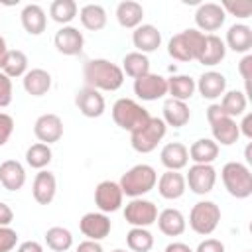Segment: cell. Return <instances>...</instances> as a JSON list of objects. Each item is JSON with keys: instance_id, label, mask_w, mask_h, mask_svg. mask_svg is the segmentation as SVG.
Returning a JSON list of instances; mask_svg holds the SVG:
<instances>
[{"instance_id": "cell-1", "label": "cell", "mask_w": 252, "mask_h": 252, "mask_svg": "<svg viewBox=\"0 0 252 252\" xmlns=\"http://www.w3.org/2000/svg\"><path fill=\"white\" fill-rule=\"evenodd\" d=\"M83 77L87 87L94 89V91H118L124 85V73L120 69V65L112 63L110 59H89L83 67Z\"/></svg>"}, {"instance_id": "cell-2", "label": "cell", "mask_w": 252, "mask_h": 252, "mask_svg": "<svg viewBox=\"0 0 252 252\" xmlns=\"http://www.w3.org/2000/svg\"><path fill=\"white\" fill-rule=\"evenodd\" d=\"M205 37L207 33L197 28L183 30L167 41V53L177 61H197L205 47Z\"/></svg>"}, {"instance_id": "cell-3", "label": "cell", "mask_w": 252, "mask_h": 252, "mask_svg": "<svg viewBox=\"0 0 252 252\" xmlns=\"http://www.w3.org/2000/svg\"><path fill=\"white\" fill-rule=\"evenodd\" d=\"M156 183H158V173L148 163H138V165L130 167L126 173H122V177L118 181L122 193L130 199L144 197L146 193H150L156 187Z\"/></svg>"}, {"instance_id": "cell-4", "label": "cell", "mask_w": 252, "mask_h": 252, "mask_svg": "<svg viewBox=\"0 0 252 252\" xmlns=\"http://www.w3.org/2000/svg\"><path fill=\"white\" fill-rule=\"evenodd\" d=\"M220 179L228 195L236 199H248L252 195V173L242 161H226L220 169Z\"/></svg>"}, {"instance_id": "cell-5", "label": "cell", "mask_w": 252, "mask_h": 252, "mask_svg": "<svg viewBox=\"0 0 252 252\" xmlns=\"http://www.w3.org/2000/svg\"><path fill=\"white\" fill-rule=\"evenodd\" d=\"M150 118H152V114L134 98H118L112 104V120L122 130L134 132V130L142 128Z\"/></svg>"}, {"instance_id": "cell-6", "label": "cell", "mask_w": 252, "mask_h": 252, "mask_svg": "<svg viewBox=\"0 0 252 252\" xmlns=\"http://www.w3.org/2000/svg\"><path fill=\"white\" fill-rule=\"evenodd\" d=\"M207 122L213 132V140L220 146H232L240 138V130L234 118L226 116L219 102L209 104L207 108Z\"/></svg>"}, {"instance_id": "cell-7", "label": "cell", "mask_w": 252, "mask_h": 252, "mask_svg": "<svg viewBox=\"0 0 252 252\" xmlns=\"http://www.w3.org/2000/svg\"><path fill=\"white\" fill-rule=\"evenodd\" d=\"M165 132H167L165 122L158 116H152L142 128L130 132V144L138 154H150L163 140Z\"/></svg>"}, {"instance_id": "cell-8", "label": "cell", "mask_w": 252, "mask_h": 252, "mask_svg": "<svg viewBox=\"0 0 252 252\" xmlns=\"http://www.w3.org/2000/svg\"><path fill=\"white\" fill-rule=\"evenodd\" d=\"M220 222V209L213 201H199L189 213V226L201 236H209Z\"/></svg>"}, {"instance_id": "cell-9", "label": "cell", "mask_w": 252, "mask_h": 252, "mask_svg": "<svg viewBox=\"0 0 252 252\" xmlns=\"http://www.w3.org/2000/svg\"><path fill=\"white\" fill-rule=\"evenodd\" d=\"M124 219L132 226L148 228L150 224H154L158 220V207L154 205V201H148L142 197L130 199L124 207Z\"/></svg>"}, {"instance_id": "cell-10", "label": "cell", "mask_w": 252, "mask_h": 252, "mask_svg": "<svg viewBox=\"0 0 252 252\" xmlns=\"http://www.w3.org/2000/svg\"><path fill=\"white\" fill-rule=\"evenodd\" d=\"M217 183V169L213 163H193L185 175V185L195 195H207L215 189Z\"/></svg>"}, {"instance_id": "cell-11", "label": "cell", "mask_w": 252, "mask_h": 252, "mask_svg": "<svg viewBox=\"0 0 252 252\" xmlns=\"http://www.w3.org/2000/svg\"><path fill=\"white\" fill-rule=\"evenodd\" d=\"M124 201V193L118 185V181H100L94 189V205L98 207L100 213L108 215V213H116L122 207Z\"/></svg>"}, {"instance_id": "cell-12", "label": "cell", "mask_w": 252, "mask_h": 252, "mask_svg": "<svg viewBox=\"0 0 252 252\" xmlns=\"http://www.w3.org/2000/svg\"><path fill=\"white\" fill-rule=\"evenodd\" d=\"M134 94L146 102L163 98L167 94V79L158 73H148L140 79H134Z\"/></svg>"}, {"instance_id": "cell-13", "label": "cell", "mask_w": 252, "mask_h": 252, "mask_svg": "<svg viewBox=\"0 0 252 252\" xmlns=\"http://www.w3.org/2000/svg\"><path fill=\"white\" fill-rule=\"evenodd\" d=\"M110 228H112V222H110L108 215H104L100 211L85 213L79 220V230L83 232V236H87V240L100 242L102 238H106L110 234Z\"/></svg>"}, {"instance_id": "cell-14", "label": "cell", "mask_w": 252, "mask_h": 252, "mask_svg": "<svg viewBox=\"0 0 252 252\" xmlns=\"http://www.w3.org/2000/svg\"><path fill=\"white\" fill-rule=\"evenodd\" d=\"M224 20H226V14L220 8V4H217V2L199 4V8L195 10V24H197V30L203 33L220 30Z\"/></svg>"}, {"instance_id": "cell-15", "label": "cell", "mask_w": 252, "mask_h": 252, "mask_svg": "<svg viewBox=\"0 0 252 252\" xmlns=\"http://www.w3.org/2000/svg\"><path fill=\"white\" fill-rule=\"evenodd\" d=\"M33 134L41 144H55L63 136V120L53 112L41 114L33 124Z\"/></svg>"}, {"instance_id": "cell-16", "label": "cell", "mask_w": 252, "mask_h": 252, "mask_svg": "<svg viewBox=\"0 0 252 252\" xmlns=\"http://www.w3.org/2000/svg\"><path fill=\"white\" fill-rule=\"evenodd\" d=\"M53 43H55V47H57L59 53L73 57V55H79L83 51L85 37H83V33L75 26H61L57 30L55 37H53Z\"/></svg>"}, {"instance_id": "cell-17", "label": "cell", "mask_w": 252, "mask_h": 252, "mask_svg": "<svg viewBox=\"0 0 252 252\" xmlns=\"http://www.w3.org/2000/svg\"><path fill=\"white\" fill-rule=\"evenodd\" d=\"M75 104H77L79 112H81L83 116H87V118H98V116H102L104 110H106L104 96H102L98 91L91 89V87H83V89L77 93Z\"/></svg>"}, {"instance_id": "cell-18", "label": "cell", "mask_w": 252, "mask_h": 252, "mask_svg": "<svg viewBox=\"0 0 252 252\" xmlns=\"http://www.w3.org/2000/svg\"><path fill=\"white\" fill-rule=\"evenodd\" d=\"M195 87L199 94L207 100H217L226 93V77L219 71H205L197 81Z\"/></svg>"}, {"instance_id": "cell-19", "label": "cell", "mask_w": 252, "mask_h": 252, "mask_svg": "<svg viewBox=\"0 0 252 252\" xmlns=\"http://www.w3.org/2000/svg\"><path fill=\"white\" fill-rule=\"evenodd\" d=\"M132 43H134L136 51L148 55L161 45V32L152 24H140L132 32Z\"/></svg>"}, {"instance_id": "cell-20", "label": "cell", "mask_w": 252, "mask_h": 252, "mask_svg": "<svg viewBox=\"0 0 252 252\" xmlns=\"http://www.w3.org/2000/svg\"><path fill=\"white\" fill-rule=\"evenodd\" d=\"M57 193V179L51 171L47 169H39L33 177V185H32V195L35 199V203L39 205H49L55 199Z\"/></svg>"}, {"instance_id": "cell-21", "label": "cell", "mask_w": 252, "mask_h": 252, "mask_svg": "<svg viewBox=\"0 0 252 252\" xmlns=\"http://www.w3.org/2000/svg\"><path fill=\"white\" fill-rule=\"evenodd\" d=\"M156 185H158V193L167 201H175V199L183 197V193L187 191L185 175L179 171H169V169L159 175Z\"/></svg>"}, {"instance_id": "cell-22", "label": "cell", "mask_w": 252, "mask_h": 252, "mask_svg": "<svg viewBox=\"0 0 252 252\" xmlns=\"http://www.w3.org/2000/svg\"><path fill=\"white\" fill-rule=\"evenodd\" d=\"M159 159L165 165V169H169V171H181L189 163V150L181 142H169V144H165L161 148Z\"/></svg>"}, {"instance_id": "cell-23", "label": "cell", "mask_w": 252, "mask_h": 252, "mask_svg": "<svg viewBox=\"0 0 252 252\" xmlns=\"http://www.w3.org/2000/svg\"><path fill=\"white\" fill-rule=\"evenodd\" d=\"M0 183L6 191H20L26 185V169L18 159H4L0 163Z\"/></svg>"}, {"instance_id": "cell-24", "label": "cell", "mask_w": 252, "mask_h": 252, "mask_svg": "<svg viewBox=\"0 0 252 252\" xmlns=\"http://www.w3.org/2000/svg\"><path fill=\"white\" fill-rule=\"evenodd\" d=\"M20 22L22 28L30 33V35H39L45 32L47 28V16L45 10L39 4H26L20 12Z\"/></svg>"}, {"instance_id": "cell-25", "label": "cell", "mask_w": 252, "mask_h": 252, "mask_svg": "<svg viewBox=\"0 0 252 252\" xmlns=\"http://www.w3.org/2000/svg\"><path fill=\"white\" fill-rule=\"evenodd\" d=\"M158 228L165 234V236H181L187 228V220L183 217V213L179 209H163L158 213Z\"/></svg>"}, {"instance_id": "cell-26", "label": "cell", "mask_w": 252, "mask_h": 252, "mask_svg": "<svg viewBox=\"0 0 252 252\" xmlns=\"http://www.w3.org/2000/svg\"><path fill=\"white\" fill-rule=\"evenodd\" d=\"M228 49L234 53H248L252 49V28L246 24H232L226 32V39H222Z\"/></svg>"}, {"instance_id": "cell-27", "label": "cell", "mask_w": 252, "mask_h": 252, "mask_svg": "<svg viewBox=\"0 0 252 252\" xmlns=\"http://www.w3.org/2000/svg\"><path fill=\"white\" fill-rule=\"evenodd\" d=\"M161 112H163L161 120L165 122V126H173V128H183L191 118V110H189L187 102L175 100V98H167L163 102Z\"/></svg>"}, {"instance_id": "cell-28", "label": "cell", "mask_w": 252, "mask_h": 252, "mask_svg": "<svg viewBox=\"0 0 252 252\" xmlns=\"http://www.w3.org/2000/svg\"><path fill=\"white\" fill-rule=\"evenodd\" d=\"M224 57H226V45H224V41L217 33H207L205 47H203V51H201V55H199L197 61L201 65H205V67H215Z\"/></svg>"}, {"instance_id": "cell-29", "label": "cell", "mask_w": 252, "mask_h": 252, "mask_svg": "<svg viewBox=\"0 0 252 252\" xmlns=\"http://www.w3.org/2000/svg\"><path fill=\"white\" fill-rule=\"evenodd\" d=\"M22 81H24V91L32 96H43L51 89V75H49V71H45L41 67L28 69V73L24 75Z\"/></svg>"}, {"instance_id": "cell-30", "label": "cell", "mask_w": 252, "mask_h": 252, "mask_svg": "<svg viewBox=\"0 0 252 252\" xmlns=\"http://www.w3.org/2000/svg\"><path fill=\"white\" fill-rule=\"evenodd\" d=\"M116 20L126 30H136L144 20V8L140 2L124 0L116 6Z\"/></svg>"}, {"instance_id": "cell-31", "label": "cell", "mask_w": 252, "mask_h": 252, "mask_svg": "<svg viewBox=\"0 0 252 252\" xmlns=\"http://www.w3.org/2000/svg\"><path fill=\"white\" fill-rule=\"evenodd\" d=\"M187 150L193 163H213L219 158V144L213 138H199Z\"/></svg>"}, {"instance_id": "cell-32", "label": "cell", "mask_w": 252, "mask_h": 252, "mask_svg": "<svg viewBox=\"0 0 252 252\" xmlns=\"http://www.w3.org/2000/svg\"><path fill=\"white\" fill-rule=\"evenodd\" d=\"M195 91H197L195 79L189 77V75H171L167 79V94H169V98L187 102L195 94Z\"/></svg>"}, {"instance_id": "cell-33", "label": "cell", "mask_w": 252, "mask_h": 252, "mask_svg": "<svg viewBox=\"0 0 252 252\" xmlns=\"http://www.w3.org/2000/svg\"><path fill=\"white\" fill-rule=\"evenodd\" d=\"M79 20L85 30L100 32L106 26V10L100 4H85L79 10Z\"/></svg>"}, {"instance_id": "cell-34", "label": "cell", "mask_w": 252, "mask_h": 252, "mask_svg": "<svg viewBox=\"0 0 252 252\" xmlns=\"http://www.w3.org/2000/svg\"><path fill=\"white\" fill-rule=\"evenodd\" d=\"M122 73L132 77V79H140L144 75L150 73V59L148 55L140 53V51H130L122 57Z\"/></svg>"}, {"instance_id": "cell-35", "label": "cell", "mask_w": 252, "mask_h": 252, "mask_svg": "<svg viewBox=\"0 0 252 252\" xmlns=\"http://www.w3.org/2000/svg\"><path fill=\"white\" fill-rule=\"evenodd\" d=\"M28 55L22 51V49H8L6 53V59L2 63V73L10 79H16V77H24L28 73Z\"/></svg>"}, {"instance_id": "cell-36", "label": "cell", "mask_w": 252, "mask_h": 252, "mask_svg": "<svg viewBox=\"0 0 252 252\" xmlns=\"http://www.w3.org/2000/svg\"><path fill=\"white\" fill-rule=\"evenodd\" d=\"M220 108L226 116L230 118H236V116H242L246 114V106H248V96L242 93V91H226L220 98Z\"/></svg>"}, {"instance_id": "cell-37", "label": "cell", "mask_w": 252, "mask_h": 252, "mask_svg": "<svg viewBox=\"0 0 252 252\" xmlns=\"http://www.w3.org/2000/svg\"><path fill=\"white\" fill-rule=\"evenodd\" d=\"M79 14V6L75 0H53L49 6V16L53 22L61 26H69Z\"/></svg>"}, {"instance_id": "cell-38", "label": "cell", "mask_w": 252, "mask_h": 252, "mask_svg": "<svg viewBox=\"0 0 252 252\" xmlns=\"http://www.w3.org/2000/svg\"><path fill=\"white\" fill-rule=\"evenodd\" d=\"M45 244L53 252H67L73 246V234L65 226H51L45 230Z\"/></svg>"}, {"instance_id": "cell-39", "label": "cell", "mask_w": 252, "mask_h": 252, "mask_svg": "<svg viewBox=\"0 0 252 252\" xmlns=\"http://www.w3.org/2000/svg\"><path fill=\"white\" fill-rule=\"evenodd\" d=\"M126 244L132 252H150L154 248V234L148 228L132 226L126 234Z\"/></svg>"}, {"instance_id": "cell-40", "label": "cell", "mask_w": 252, "mask_h": 252, "mask_svg": "<svg viewBox=\"0 0 252 252\" xmlns=\"http://www.w3.org/2000/svg\"><path fill=\"white\" fill-rule=\"evenodd\" d=\"M51 158H53L51 148H49L47 144H41V142L32 144V146L26 150V163H28L30 167H33V169H45V167L49 165Z\"/></svg>"}, {"instance_id": "cell-41", "label": "cell", "mask_w": 252, "mask_h": 252, "mask_svg": "<svg viewBox=\"0 0 252 252\" xmlns=\"http://www.w3.org/2000/svg\"><path fill=\"white\" fill-rule=\"evenodd\" d=\"M220 8L224 10V14L236 16L240 20H246L252 14V2L250 0H224L220 4Z\"/></svg>"}, {"instance_id": "cell-42", "label": "cell", "mask_w": 252, "mask_h": 252, "mask_svg": "<svg viewBox=\"0 0 252 252\" xmlns=\"http://www.w3.org/2000/svg\"><path fill=\"white\" fill-rule=\"evenodd\" d=\"M18 244V232L10 226H0V252H12Z\"/></svg>"}, {"instance_id": "cell-43", "label": "cell", "mask_w": 252, "mask_h": 252, "mask_svg": "<svg viewBox=\"0 0 252 252\" xmlns=\"http://www.w3.org/2000/svg\"><path fill=\"white\" fill-rule=\"evenodd\" d=\"M12 96H14V91H12V79L6 77V75L0 71V108L10 106Z\"/></svg>"}, {"instance_id": "cell-44", "label": "cell", "mask_w": 252, "mask_h": 252, "mask_svg": "<svg viewBox=\"0 0 252 252\" xmlns=\"http://www.w3.org/2000/svg\"><path fill=\"white\" fill-rule=\"evenodd\" d=\"M238 73H240V77L244 79V85H246L244 94H250V77H252V55H250V53H246V55L240 59V63H238Z\"/></svg>"}, {"instance_id": "cell-45", "label": "cell", "mask_w": 252, "mask_h": 252, "mask_svg": "<svg viewBox=\"0 0 252 252\" xmlns=\"http://www.w3.org/2000/svg\"><path fill=\"white\" fill-rule=\"evenodd\" d=\"M14 132V118L6 112H0V146H4Z\"/></svg>"}, {"instance_id": "cell-46", "label": "cell", "mask_w": 252, "mask_h": 252, "mask_svg": "<svg viewBox=\"0 0 252 252\" xmlns=\"http://www.w3.org/2000/svg\"><path fill=\"white\" fill-rule=\"evenodd\" d=\"M195 252H224V244L217 238H205L199 242Z\"/></svg>"}, {"instance_id": "cell-47", "label": "cell", "mask_w": 252, "mask_h": 252, "mask_svg": "<svg viewBox=\"0 0 252 252\" xmlns=\"http://www.w3.org/2000/svg\"><path fill=\"white\" fill-rule=\"evenodd\" d=\"M12 220H14V211L10 209V205L0 201V226H10Z\"/></svg>"}, {"instance_id": "cell-48", "label": "cell", "mask_w": 252, "mask_h": 252, "mask_svg": "<svg viewBox=\"0 0 252 252\" xmlns=\"http://www.w3.org/2000/svg\"><path fill=\"white\" fill-rule=\"evenodd\" d=\"M77 252H104V250H102L100 242H96V240H83V242H79Z\"/></svg>"}, {"instance_id": "cell-49", "label": "cell", "mask_w": 252, "mask_h": 252, "mask_svg": "<svg viewBox=\"0 0 252 252\" xmlns=\"http://www.w3.org/2000/svg\"><path fill=\"white\" fill-rule=\"evenodd\" d=\"M244 118H242V124H238V130H240V134L244 136V138H252V114H242Z\"/></svg>"}, {"instance_id": "cell-50", "label": "cell", "mask_w": 252, "mask_h": 252, "mask_svg": "<svg viewBox=\"0 0 252 252\" xmlns=\"http://www.w3.org/2000/svg\"><path fill=\"white\" fill-rule=\"evenodd\" d=\"M16 252H43V246L39 242H35V240H26V242H22L18 246Z\"/></svg>"}, {"instance_id": "cell-51", "label": "cell", "mask_w": 252, "mask_h": 252, "mask_svg": "<svg viewBox=\"0 0 252 252\" xmlns=\"http://www.w3.org/2000/svg\"><path fill=\"white\" fill-rule=\"evenodd\" d=\"M163 252H193V250H191L189 244H185V242H171V244L165 246Z\"/></svg>"}, {"instance_id": "cell-52", "label": "cell", "mask_w": 252, "mask_h": 252, "mask_svg": "<svg viewBox=\"0 0 252 252\" xmlns=\"http://www.w3.org/2000/svg\"><path fill=\"white\" fill-rule=\"evenodd\" d=\"M6 53H8V45H6V39L0 35V69H2L4 59H6Z\"/></svg>"}, {"instance_id": "cell-53", "label": "cell", "mask_w": 252, "mask_h": 252, "mask_svg": "<svg viewBox=\"0 0 252 252\" xmlns=\"http://www.w3.org/2000/svg\"><path fill=\"white\" fill-rule=\"evenodd\" d=\"M244 156H246V161L250 163V161H252V158H250V144L246 146V152H244Z\"/></svg>"}, {"instance_id": "cell-54", "label": "cell", "mask_w": 252, "mask_h": 252, "mask_svg": "<svg viewBox=\"0 0 252 252\" xmlns=\"http://www.w3.org/2000/svg\"><path fill=\"white\" fill-rule=\"evenodd\" d=\"M112 252H126V250H122V248H116V250H112Z\"/></svg>"}]
</instances>
